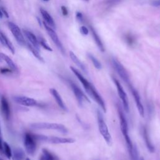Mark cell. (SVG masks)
<instances>
[{"label": "cell", "mask_w": 160, "mask_h": 160, "mask_svg": "<svg viewBox=\"0 0 160 160\" xmlns=\"http://www.w3.org/2000/svg\"><path fill=\"white\" fill-rule=\"evenodd\" d=\"M71 70L72 71V72L75 74V76L78 78V79L79 80L81 83L84 87V89H85L86 92L88 95L93 99V100L98 104V105L101 107L102 110L106 112V108L105 105L104 101L103 100L101 96L99 94L96 89L94 88V86L89 82L81 74V72L72 66H70Z\"/></svg>", "instance_id": "1"}, {"label": "cell", "mask_w": 160, "mask_h": 160, "mask_svg": "<svg viewBox=\"0 0 160 160\" xmlns=\"http://www.w3.org/2000/svg\"><path fill=\"white\" fill-rule=\"evenodd\" d=\"M118 112L119 117V122H120V128L121 131L122 132V134L124 136L127 148L128 149L129 154H130L133 148V144L132 143V141L131 140V138L129 135V131H128V125L127 122V120L126 119V116L124 115V113L123 112L121 106L119 104H118Z\"/></svg>", "instance_id": "2"}, {"label": "cell", "mask_w": 160, "mask_h": 160, "mask_svg": "<svg viewBox=\"0 0 160 160\" xmlns=\"http://www.w3.org/2000/svg\"><path fill=\"white\" fill-rule=\"evenodd\" d=\"M97 118H98V128H99L100 134L105 140L106 142L110 146L111 145V143H112L111 136L109 133L108 126L103 118L102 113L99 110H98L97 111Z\"/></svg>", "instance_id": "3"}, {"label": "cell", "mask_w": 160, "mask_h": 160, "mask_svg": "<svg viewBox=\"0 0 160 160\" xmlns=\"http://www.w3.org/2000/svg\"><path fill=\"white\" fill-rule=\"evenodd\" d=\"M31 127L36 129H51L59 131L63 134L68 132V129L62 124L50 122H36L31 124Z\"/></svg>", "instance_id": "4"}, {"label": "cell", "mask_w": 160, "mask_h": 160, "mask_svg": "<svg viewBox=\"0 0 160 160\" xmlns=\"http://www.w3.org/2000/svg\"><path fill=\"white\" fill-rule=\"evenodd\" d=\"M34 137L37 140L51 144H71L75 142V139L71 138H61L44 135H34Z\"/></svg>", "instance_id": "5"}, {"label": "cell", "mask_w": 160, "mask_h": 160, "mask_svg": "<svg viewBox=\"0 0 160 160\" xmlns=\"http://www.w3.org/2000/svg\"><path fill=\"white\" fill-rule=\"evenodd\" d=\"M8 24L11 32H12L13 36L16 39L17 42L21 46H25L26 42L25 41L24 34L22 32L20 28L18 27V26L14 24V22L10 21L8 22Z\"/></svg>", "instance_id": "6"}, {"label": "cell", "mask_w": 160, "mask_h": 160, "mask_svg": "<svg viewBox=\"0 0 160 160\" xmlns=\"http://www.w3.org/2000/svg\"><path fill=\"white\" fill-rule=\"evenodd\" d=\"M112 63L113 65V67L116 71L118 72L120 78L127 84H130L131 81L129 79V74L128 73V71L126 69L124 68V67L122 65V64L117 59H112Z\"/></svg>", "instance_id": "7"}, {"label": "cell", "mask_w": 160, "mask_h": 160, "mask_svg": "<svg viewBox=\"0 0 160 160\" xmlns=\"http://www.w3.org/2000/svg\"><path fill=\"white\" fill-rule=\"evenodd\" d=\"M71 88L73 91V93L78 102L79 105L82 107L84 105V103L85 102H88L89 103L91 102L89 98L85 95V94L82 91V90L74 82H70Z\"/></svg>", "instance_id": "8"}, {"label": "cell", "mask_w": 160, "mask_h": 160, "mask_svg": "<svg viewBox=\"0 0 160 160\" xmlns=\"http://www.w3.org/2000/svg\"><path fill=\"white\" fill-rule=\"evenodd\" d=\"M44 26L45 28V29L46 31V32H48V35L49 36V37L51 38L52 41H53V42L55 44V45L56 46V47L59 49V50L61 52V53L62 54H65V50L61 42V41L59 40L56 32H55V31L54 30V29H52L51 27H50L49 26H48L46 22H43Z\"/></svg>", "instance_id": "9"}, {"label": "cell", "mask_w": 160, "mask_h": 160, "mask_svg": "<svg viewBox=\"0 0 160 160\" xmlns=\"http://www.w3.org/2000/svg\"><path fill=\"white\" fill-rule=\"evenodd\" d=\"M112 79H113L114 82L116 85L119 96V98H120V99H121V100L122 102L124 109L127 112H128L129 111V102H128V99L126 93L124 91V89L122 88V87L121 83L119 82V81L115 78H113Z\"/></svg>", "instance_id": "10"}, {"label": "cell", "mask_w": 160, "mask_h": 160, "mask_svg": "<svg viewBox=\"0 0 160 160\" xmlns=\"http://www.w3.org/2000/svg\"><path fill=\"white\" fill-rule=\"evenodd\" d=\"M34 136L29 133H26L24 138V145L28 154L33 155L36 151V144Z\"/></svg>", "instance_id": "11"}, {"label": "cell", "mask_w": 160, "mask_h": 160, "mask_svg": "<svg viewBox=\"0 0 160 160\" xmlns=\"http://www.w3.org/2000/svg\"><path fill=\"white\" fill-rule=\"evenodd\" d=\"M129 88L130 89V91L132 93V95L134 97V101H135V103H136V107H137V109L138 110V112L140 114V116L142 118H144V107H143V105L142 104V102H141V98H140V96L138 93V92L136 90V89L132 86L131 84H129Z\"/></svg>", "instance_id": "12"}, {"label": "cell", "mask_w": 160, "mask_h": 160, "mask_svg": "<svg viewBox=\"0 0 160 160\" xmlns=\"http://www.w3.org/2000/svg\"><path fill=\"white\" fill-rule=\"evenodd\" d=\"M14 101L21 105L24 106H34L37 104V101L33 98H29L27 96H14Z\"/></svg>", "instance_id": "13"}, {"label": "cell", "mask_w": 160, "mask_h": 160, "mask_svg": "<svg viewBox=\"0 0 160 160\" xmlns=\"http://www.w3.org/2000/svg\"><path fill=\"white\" fill-rule=\"evenodd\" d=\"M141 133H142V136L143 137L144 142L146 144V146L148 149L149 150V151L150 152H151V153L154 152V151H155V148H154L153 144L151 142V140L149 138L148 131L147 128L146 126H142V127Z\"/></svg>", "instance_id": "14"}, {"label": "cell", "mask_w": 160, "mask_h": 160, "mask_svg": "<svg viewBox=\"0 0 160 160\" xmlns=\"http://www.w3.org/2000/svg\"><path fill=\"white\" fill-rule=\"evenodd\" d=\"M23 34L25 36L29 42L31 43L35 48L39 51V44L37 37L31 31L28 30H23Z\"/></svg>", "instance_id": "15"}, {"label": "cell", "mask_w": 160, "mask_h": 160, "mask_svg": "<svg viewBox=\"0 0 160 160\" xmlns=\"http://www.w3.org/2000/svg\"><path fill=\"white\" fill-rule=\"evenodd\" d=\"M49 92L51 94V95L53 96L54 99H55L56 103L59 106V108L61 109H62V110L67 111L68 109L66 108V106L65 105V104H64L63 100L62 99V98H61V95L59 94V93L58 92V91L56 89H55L54 88H51L49 89Z\"/></svg>", "instance_id": "16"}, {"label": "cell", "mask_w": 160, "mask_h": 160, "mask_svg": "<svg viewBox=\"0 0 160 160\" xmlns=\"http://www.w3.org/2000/svg\"><path fill=\"white\" fill-rule=\"evenodd\" d=\"M1 108L4 117L8 120L10 117V108L8 101L4 96H2L1 99Z\"/></svg>", "instance_id": "17"}, {"label": "cell", "mask_w": 160, "mask_h": 160, "mask_svg": "<svg viewBox=\"0 0 160 160\" xmlns=\"http://www.w3.org/2000/svg\"><path fill=\"white\" fill-rule=\"evenodd\" d=\"M40 12H41V16L43 18L44 22H46L48 26L51 27L52 29H55L56 28L55 22L54 21L53 18L49 14V13L47 11H46L45 9H44L42 8L40 9Z\"/></svg>", "instance_id": "18"}, {"label": "cell", "mask_w": 160, "mask_h": 160, "mask_svg": "<svg viewBox=\"0 0 160 160\" xmlns=\"http://www.w3.org/2000/svg\"><path fill=\"white\" fill-rule=\"evenodd\" d=\"M0 58L1 59L4 60L6 64L8 65V66L11 69L12 71H17L18 70V67L16 65V64L14 62V61L6 54L4 53H0Z\"/></svg>", "instance_id": "19"}, {"label": "cell", "mask_w": 160, "mask_h": 160, "mask_svg": "<svg viewBox=\"0 0 160 160\" xmlns=\"http://www.w3.org/2000/svg\"><path fill=\"white\" fill-rule=\"evenodd\" d=\"M90 28H91V30L92 35L93 36V38L94 39V41H95L97 46L98 47V48L99 49V50L101 52H104V48L103 44H102L100 38L99 37L98 34H97V32H96V31L94 30V29L92 26H90Z\"/></svg>", "instance_id": "20"}, {"label": "cell", "mask_w": 160, "mask_h": 160, "mask_svg": "<svg viewBox=\"0 0 160 160\" xmlns=\"http://www.w3.org/2000/svg\"><path fill=\"white\" fill-rule=\"evenodd\" d=\"M69 56L70 58L71 59V60L74 62V64L78 66V68H79L82 71H84V72H86V67L84 66V65L81 62V61L78 58V57L76 56V54L72 52V51H70L69 52Z\"/></svg>", "instance_id": "21"}, {"label": "cell", "mask_w": 160, "mask_h": 160, "mask_svg": "<svg viewBox=\"0 0 160 160\" xmlns=\"http://www.w3.org/2000/svg\"><path fill=\"white\" fill-rule=\"evenodd\" d=\"M27 47L28 48V49H29V51L32 53V54L40 61L44 62V59L42 58V57L41 56L40 53H39V51H38L36 48H35L31 43L29 42H27Z\"/></svg>", "instance_id": "22"}, {"label": "cell", "mask_w": 160, "mask_h": 160, "mask_svg": "<svg viewBox=\"0 0 160 160\" xmlns=\"http://www.w3.org/2000/svg\"><path fill=\"white\" fill-rule=\"evenodd\" d=\"M40 160H56V157L46 149H42Z\"/></svg>", "instance_id": "23"}, {"label": "cell", "mask_w": 160, "mask_h": 160, "mask_svg": "<svg viewBox=\"0 0 160 160\" xmlns=\"http://www.w3.org/2000/svg\"><path fill=\"white\" fill-rule=\"evenodd\" d=\"M2 38H3V41H4V44L3 46H6L8 49L12 52V54L15 53V48L12 44V43L10 41V40L8 39V38L3 33L2 34Z\"/></svg>", "instance_id": "24"}, {"label": "cell", "mask_w": 160, "mask_h": 160, "mask_svg": "<svg viewBox=\"0 0 160 160\" xmlns=\"http://www.w3.org/2000/svg\"><path fill=\"white\" fill-rule=\"evenodd\" d=\"M13 156L15 160H22L25 156L24 151L21 148H16L14 150Z\"/></svg>", "instance_id": "25"}, {"label": "cell", "mask_w": 160, "mask_h": 160, "mask_svg": "<svg viewBox=\"0 0 160 160\" xmlns=\"http://www.w3.org/2000/svg\"><path fill=\"white\" fill-rule=\"evenodd\" d=\"M88 58L90 59V60L91 61V62H92L93 65L94 66V67L97 69H101L102 68V65L101 64V62L99 61L98 59H97L92 54H88Z\"/></svg>", "instance_id": "26"}, {"label": "cell", "mask_w": 160, "mask_h": 160, "mask_svg": "<svg viewBox=\"0 0 160 160\" xmlns=\"http://www.w3.org/2000/svg\"><path fill=\"white\" fill-rule=\"evenodd\" d=\"M2 150L4 151V154L8 159H10L12 157V151H11V148H10L9 145L6 142H3Z\"/></svg>", "instance_id": "27"}, {"label": "cell", "mask_w": 160, "mask_h": 160, "mask_svg": "<svg viewBox=\"0 0 160 160\" xmlns=\"http://www.w3.org/2000/svg\"><path fill=\"white\" fill-rule=\"evenodd\" d=\"M38 39L39 45L41 46L44 49H45L46 50H47L48 51H52V48L48 45V44L47 43V42L46 41V40L43 38L39 37Z\"/></svg>", "instance_id": "28"}, {"label": "cell", "mask_w": 160, "mask_h": 160, "mask_svg": "<svg viewBox=\"0 0 160 160\" xmlns=\"http://www.w3.org/2000/svg\"><path fill=\"white\" fill-rule=\"evenodd\" d=\"M121 1V0H106L104 1V3L107 5L112 6V5H114L119 3Z\"/></svg>", "instance_id": "29"}, {"label": "cell", "mask_w": 160, "mask_h": 160, "mask_svg": "<svg viewBox=\"0 0 160 160\" xmlns=\"http://www.w3.org/2000/svg\"><path fill=\"white\" fill-rule=\"evenodd\" d=\"M126 40L127 42H128L129 44H130V45L133 44L134 41L133 37H132V36L129 35V34H128V35H127V36H126Z\"/></svg>", "instance_id": "30"}, {"label": "cell", "mask_w": 160, "mask_h": 160, "mask_svg": "<svg viewBox=\"0 0 160 160\" xmlns=\"http://www.w3.org/2000/svg\"><path fill=\"white\" fill-rule=\"evenodd\" d=\"M80 32L82 34V35H87L89 32V31H88V29L84 26H82L81 28H80Z\"/></svg>", "instance_id": "31"}, {"label": "cell", "mask_w": 160, "mask_h": 160, "mask_svg": "<svg viewBox=\"0 0 160 160\" xmlns=\"http://www.w3.org/2000/svg\"><path fill=\"white\" fill-rule=\"evenodd\" d=\"M76 19L79 21V22H82L83 21V16L81 12H76Z\"/></svg>", "instance_id": "32"}, {"label": "cell", "mask_w": 160, "mask_h": 160, "mask_svg": "<svg viewBox=\"0 0 160 160\" xmlns=\"http://www.w3.org/2000/svg\"><path fill=\"white\" fill-rule=\"evenodd\" d=\"M61 12H62V14H63V16H67L68 14V10L67 8L64 6H61Z\"/></svg>", "instance_id": "33"}, {"label": "cell", "mask_w": 160, "mask_h": 160, "mask_svg": "<svg viewBox=\"0 0 160 160\" xmlns=\"http://www.w3.org/2000/svg\"><path fill=\"white\" fill-rule=\"evenodd\" d=\"M151 4L154 7H159L160 6V0H154L151 2Z\"/></svg>", "instance_id": "34"}, {"label": "cell", "mask_w": 160, "mask_h": 160, "mask_svg": "<svg viewBox=\"0 0 160 160\" xmlns=\"http://www.w3.org/2000/svg\"><path fill=\"white\" fill-rule=\"evenodd\" d=\"M11 69H8V68H2L1 69L0 71L1 73L2 74H6V73H9L10 72H11Z\"/></svg>", "instance_id": "35"}, {"label": "cell", "mask_w": 160, "mask_h": 160, "mask_svg": "<svg viewBox=\"0 0 160 160\" xmlns=\"http://www.w3.org/2000/svg\"><path fill=\"white\" fill-rule=\"evenodd\" d=\"M1 11H2V14H3V15H4L6 18H9V15H8V12L6 11V9H4L3 8H1Z\"/></svg>", "instance_id": "36"}, {"label": "cell", "mask_w": 160, "mask_h": 160, "mask_svg": "<svg viewBox=\"0 0 160 160\" xmlns=\"http://www.w3.org/2000/svg\"><path fill=\"white\" fill-rule=\"evenodd\" d=\"M2 148H3V143H2L1 138H0V150L1 151L2 150Z\"/></svg>", "instance_id": "37"}, {"label": "cell", "mask_w": 160, "mask_h": 160, "mask_svg": "<svg viewBox=\"0 0 160 160\" xmlns=\"http://www.w3.org/2000/svg\"><path fill=\"white\" fill-rule=\"evenodd\" d=\"M2 16H3V14H2V11H1V8H0V18H2Z\"/></svg>", "instance_id": "38"}, {"label": "cell", "mask_w": 160, "mask_h": 160, "mask_svg": "<svg viewBox=\"0 0 160 160\" xmlns=\"http://www.w3.org/2000/svg\"><path fill=\"white\" fill-rule=\"evenodd\" d=\"M138 160H144V159L143 158H139Z\"/></svg>", "instance_id": "39"}, {"label": "cell", "mask_w": 160, "mask_h": 160, "mask_svg": "<svg viewBox=\"0 0 160 160\" xmlns=\"http://www.w3.org/2000/svg\"><path fill=\"white\" fill-rule=\"evenodd\" d=\"M26 160H30V159H29V158H26Z\"/></svg>", "instance_id": "40"}, {"label": "cell", "mask_w": 160, "mask_h": 160, "mask_svg": "<svg viewBox=\"0 0 160 160\" xmlns=\"http://www.w3.org/2000/svg\"><path fill=\"white\" fill-rule=\"evenodd\" d=\"M43 1H48L49 0H43Z\"/></svg>", "instance_id": "41"}, {"label": "cell", "mask_w": 160, "mask_h": 160, "mask_svg": "<svg viewBox=\"0 0 160 160\" xmlns=\"http://www.w3.org/2000/svg\"><path fill=\"white\" fill-rule=\"evenodd\" d=\"M84 1H88L89 0H84Z\"/></svg>", "instance_id": "42"}, {"label": "cell", "mask_w": 160, "mask_h": 160, "mask_svg": "<svg viewBox=\"0 0 160 160\" xmlns=\"http://www.w3.org/2000/svg\"><path fill=\"white\" fill-rule=\"evenodd\" d=\"M0 59H1V58H0Z\"/></svg>", "instance_id": "43"}]
</instances>
